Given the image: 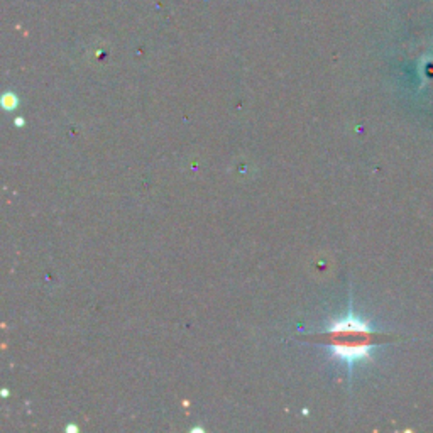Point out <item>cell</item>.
Segmentation results:
<instances>
[{
  "label": "cell",
  "instance_id": "cell-1",
  "mask_svg": "<svg viewBox=\"0 0 433 433\" xmlns=\"http://www.w3.org/2000/svg\"><path fill=\"white\" fill-rule=\"evenodd\" d=\"M390 335L372 330L371 325L349 313L345 318L335 320L327 330L313 335L315 342L328 345L333 358L349 365L371 358L372 347L390 340Z\"/></svg>",
  "mask_w": 433,
  "mask_h": 433
},
{
  "label": "cell",
  "instance_id": "cell-2",
  "mask_svg": "<svg viewBox=\"0 0 433 433\" xmlns=\"http://www.w3.org/2000/svg\"><path fill=\"white\" fill-rule=\"evenodd\" d=\"M17 97L14 93H6L2 97V107L6 108V110H14V108H17Z\"/></svg>",
  "mask_w": 433,
  "mask_h": 433
},
{
  "label": "cell",
  "instance_id": "cell-3",
  "mask_svg": "<svg viewBox=\"0 0 433 433\" xmlns=\"http://www.w3.org/2000/svg\"><path fill=\"white\" fill-rule=\"evenodd\" d=\"M16 124L17 125H22V124H24V119H22V117H19V119H16Z\"/></svg>",
  "mask_w": 433,
  "mask_h": 433
}]
</instances>
